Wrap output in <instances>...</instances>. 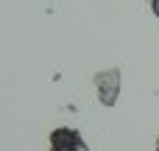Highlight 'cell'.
Returning a JSON list of instances; mask_svg holds the SVG:
<instances>
[{
  "instance_id": "277c9868",
  "label": "cell",
  "mask_w": 159,
  "mask_h": 151,
  "mask_svg": "<svg viewBox=\"0 0 159 151\" xmlns=\"http://www.w3.org/2000/svg\"><path fill=\"white\" fill-rule=\"evenodd\" d=\"M157 151H159V140H157Z\"/></svg>"
},
{
  "instance_id": "7a4b0ae2",
  "label": "cell",
  "mask_w": 159,
  "mask_h": 151,
  "mask_svg": "<svg viewBox=\"0 0 159 151\" xmlns=\"http://www.w3.org/2000/svg\"><path fill=\"white\" fill-rule=\"evenodd\" d=\"M95 87H98V95L103 101V106H112L117 101V92H120V70H103L95 76Z\"/></svg>"
},
{
  "instance_id": "6da1fadb",
  "label": "cell",
  "mask_w": 159,
  "mask_h": 151,
  "mask_svg": "<svg viewBox=\"0 0 159 151\" xmlns=\"http://www.w3.org/2000/svg\"><path fill=\"white\" fill-rule=\"evenodd\" d=\"M50 151H89V146L84 143L78 129L59 126L50 132Z\"/></svg>"
},
{
  "instance_id": "3957f363",
  "label": "cell",
  "mask_w": 159,
  "mask_h": 151,
  "mask_svg": "<svg viewBox=\"0 0 159 151\" xmlns=\"http://www.w3.org/2000/svg\"><path fill=\"white\" fill-rule=\"evenodd\" d=\"M151 8H154V14L159 17V0H154V3H151Z\"/></svg>"
}]
</instances>
